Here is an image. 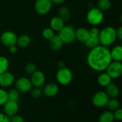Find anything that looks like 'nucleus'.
Segmentation results:
<instances>
[{"instance_id":"obj_1","label":"nucleus","mask_w":122,"mask_h":122,"mask_svg":"<svg viewBox=\"0 0 122 122\" xmlns=\"http://www.w3.org/2000/svg\"><path fill=\"white\" fill-rule=\"evenodd\" d=\"M86 61L89 66L94 71L103 72L106 71L109 64L112 61L110 50L108 47L98 45L91 49L88 53Z\"/></svg>"},{"instance_id":"obj_2","label":"nucleus","mask_w":122,"mask_h":122,"mask_svg":"<svg viewBox=\"0 0 122 122\" xmlns=\"http://www.w3.org/2000/svg\"><path fill=\"white\" fill-rule=\"evenodd\" d=\"M116 29L111 26L104 27L99 31V44L106 47L112 46L117 40Z\"/></svg>"},{"instance_id":"obj_3","label":"nucleus","mask_w":122,"mask_h":122,"mask_svg":"<svg viewBox=\"0 0 122 122\" xmlns=\"http://www.w3.org/2000/svg\"><path fill=\"white\" fill-rule=\"evenodd\" d=\"M86 17L88 23L90 25L97 26L103 22L104 15V12L99 9L97 7H92L88 11Z\"/></svg>"},{"instance_id":"obj_4","label":"nucleus","mask_w":122,"mask_h":122,"mask_svg":"<svg viewBox=\"0 0 122 122\" xmlns=\"http://www.w3.org/2000/svg\"><path fill=\"white\" fill-rule=\"evenodd\" d=\"M56 79L58 84L60 85H69L73 80V73L69 68L66 66L59 69L56 74Z\"/></svg>"},{"instance_id":"obj_5","label":"nucleus","mask_w":122,"mask_h":122,"mask_svg":"<svg viewBox=\"0 0 122 122\" xmlns=\"http://www.w3.org/2000/svg\"><path fill=\"white\" fill-rule=\"evenodd\" d=\"M64 44H71L75 39V29L71 24L65 25L63 29L59 31L58 34Z\"/></svg>"},{"instance_id":"obj_6","label":"nucleus","mask_w":122,"mask_h":122,"mask_svg":"<svg viewBox=\"0 0 122 122\" xmlns=\"http://www.w3.org/2000/svg\"><path fill=\"white\" fill-rule=\"evenodd\" d=\"M106 71L107 74L112 78V79H119L122 75V62L112 61L107 66Z\"/></svg>"},{"instance_id":"obj_7","label":"nucleus","mask_w":122,"mask_h":122,"mask_svg":"<svg viewBox=\"0 0 122 122\" xmlns=\"http://www.w3.org/2000/svg\"><path fill=\"white\" fill-rule=\"evenodd\" d=\"M15 89L18 90L20 93H27L31 91L32 89V84L30 81V79L21 76L15 80L14 82Z\"/></svg>"},{"instance_id":"obj_8","label":"nucleus","mask_w":122,"mask_h":122,"mask_svg":"<svg viewBox=\"0 0 122 122\" xmlns=\"http://www.w3.org/2000/svg\"><path fill=\"white\" fill-rule=\"evenodd\" d=\"M53 4L51 0H36L34 9L40 15L47 14L51 9Z\"/></svg>"},{"instance_id":"obj_9","label":"nucleus","mask_w":122,"mask_h":122,"mask_svg":"<svg viewBox=\"0 0 122 122\" xmlns=\"http://www.w3.org/2000/svg\"><path fill=\"white\" fill-rule=\"evenodd\" d=\"M109 99V97L105 92H97L92 97V104L97 108H103L107 107Z\"/></svg>"},{"instance_id":"obj_10","label":"nucleus","mask_w":122,"mask_h":122,"mask_svg":"<svg viewBox=\"0 0 122 122\" xmlns=\"http://www.w3.org/2000/svg\"><path fill=\"white\" fill-rule=\"evenodd\" d=\"M17 35L11 31H6L3 32L0 36V41L1 44L6 46L9 47L11 46H14L16 44Z\"/></svg>"},{"instance_id":"obj_11","label":"nucleus","mask_w":122,"mask_h":122,"mask_svg":"<svg viewBox=\"0 0 122 122\" xmlns=\"http://www.w3.org/2000/svg\"><path fill=\"white\" fill-rule=\"evenodd\" d=\"M30 81L32 86L41 88L46 82V76L44 74L39 70H36L33 74H31Z\"/></svg>"},{"instance_id":"obj_12","label":"nucleus","mask_w":122,"mask_h":122,"mask_svg":"<svg viewBox=\"0 0 122 122\" xmlns=\"http://www.w3.org/2000/svg\"><path fill=\"white\" fill-rule=\"evenodd\" d=\"M15 80L14 75L7 71L0 74V86L3 89L9 88L14 84Z\"/></svg>"},{"instance_id":"obj_13","label":"nucleus","mask_w":122,"mask_h":122,"mask_svg":"<svg viewBox=\"0 0 122 122\" xmlns=\"http://www.w3.org/2000/svg\"><path fill=\"white\" fill-rule=\"evenodd\" d=\"M19 111V104L18 102L8 100L3 105V113H4L9 117H11L16 114Z\"/></svg>"},{"instance_id":"obj_14","label":"nucleus","mask_w":122,"mask_h":122,"mask_svg":"<svg viewBox=\"0 0 122 122\" xmlns=\"http://www.w3.org/2000/svg\"><path fill=\"white\" fill-rule=\"evenodd\" d=\"M43 94L47 97H54L56 96L59 92V88L58 84L56 83H49L47 84L42 90Z\"/></svg>"},{"instance_id":"obj_15","label":"nucleus","mask_w":122,"mask_h":122,"mask_svg":"<svg viewBox=\"0 0 122 122\" xmlns=\"http://www.w3.org/2000/svg\"><path fill=\"white\" fill-rule=\"evenodd\" d=\"M89 37V29L85 27H79L75 29V39L84 43Z\"/></svg>"},{"instance_id":"obj_16","label":"nucleus","mask_w":122,"mask_h":122,"mask_svg":"<svg viewBox=\"0 0 122 122\" xmlns=\"http://www.w3.org/2000/svg\"><path fill=\"white\" fill-rule=\"evenodd\" d=\"M50 28L54 31H60L65 26V22L58 16L52 17L49 22Z\"/></svg>"},{"instance_id":"obj_17","label":"nucleus","mask_w":122,"mask_h":122,"mask_svg":"<svg viewBox=\"0 0 122 122\" xmlns=\"http://www.w3.org/2000/svg\"><path fill=\"white\" fill-rule=\"evenodd\" d=\"M49 43L50 48L55 51H59L64 45V42L58 34H55L51 39H50L49 40Z\"/></svg>"},{"instance_id":"obj_18","label":"nucleus","mask_w":122,"mask_h":122,"mask_svg":"<svg viewBox=\"0 0 122 122\" xmlns=\"http://www.w3.org/2000/svg\"><path fill=\"white\" fill-rule=\"evenodd\" d=\"M105 92L109 98H117L120 94L119 86L116 84L112 82H111L107 86H106Z\"/></svg>"},{"instance_id":"obj_19","label":"nucleus","mask_w":122,"mask_h":122,"mask_svg":"<svg viewBox=\"0 0 122 122\" xmlns=\"http://www.w3.org/2000/svg\"><path fill=\"white\" fill-rule=\"evenodd\" d=\"M110 54L112 61H122V45H117L110 50Z\"/></svg>"},{"instance_id":"obj_20","label":"nucleus","mask_w":122,"mask_h":122,"mask_svg":"<svg viewBox=\"0 0 122 122\" xmlns=\"http://www.w3.org/2000/svg\"><path fill=\"white\" fill-rule=\"evenodd\" d=\"M111 82H112V79L107 72L101 73L97 77V83L102 87L107 86Z\"/></svg>"},{"instance_id":"obj_21","label":"nucleus","mask_w":122,"mask_h":122,"mask_svg":"<svg viewBox=\"0 0 122 122\" xmlns=\"http://www.w3.org/2000/svg\"><path fill=\"white\" fill-rule=\"evenodd\" d=\"M31 43V38L27 34H21V36L17 37L16 44L19 47L26 48Z\"/></svg>"},{"instance_id":"obj_22","label":"nucleus","mask_w":122,"mask_h":122,"mask_svg":"<svg viewBox=\"0 0 122 122\" xmlns=\"http://www.w3.org/2000/svg\"><path fill=\"white\" fill-rule=\"evenodd\" d=\"M58 16H59L64 22L69 21L71 18V11L69 9L65 6L60 7L58 10Z\"/></svg>"},{"instance_id":"obj_23","label":"nucleus","mask_w":122,"mask_h":122,"mask_svg":"<svg viewBox=\"0 0 122 122\" xmlns=\"http://www.w3.org/2000/svg\"><path fill=\"white\" fill-rule=\"evenodd\" d=\"M99 122H114V117L113 114V112L109 110H107L103 112L99 117Z\"/></svg>"},{"instance_id":"obj_24","label":"nucleus","mask_w":122,"mask_h":122,"mask_svg":"<svg viewBox=\"0 0 122 122\" xmlns=\"http://www.w3.org/2000/svg\"><path fill=\"white\" fill-rule=\"evenodd\" d=\"M84 44L86 47L89 49H93L98 45H99V36H89L88 39L84 42Z\"/></svg>"},{"instance_id":"obj_25","label":"nucleus","mask_w":122,"mask_h":122,"mask_svg":"<svg viewBox=\"0 0 122 122\" xmlns=\"http://www.w3.org/2000/svg\"><path fill=\"white\" fill-rule=\"evenodd\" d=\"M107 107H108L109 111L114 112L120 108V102L117 98H109Z\"/></svg>"},{"instance_id":"obj_26","label":"nucleus","mask_w":122,"mask_h":122,"mask_svg":"<svg viewBox=\"0 0 122 122\" xmlns=\"http://www.w3.org/2000/svg\"><path fill=\"white\" fill-rule=\"evenodd\" d=\"M112 6V2L110 0H99L97 4V7L102 11H108Z\"/></svg>"},{"instance_id":"obj_27","label":"nucleus","mask_w":122,"mask_h":122,"mask_svg":"<svg viewBox=\"0 0 122 122\" xmlns=\"http://www.w3.org/2000/svg\"><path fill=\"white\" fill-rule=\"evenodd\" d=\"M9 66V59L4 56H0V74L8 71Z\"/></svg>"},{"instance_id":"obj_28","label":"nucleus","mask_w":122,"mask_h":122,"mask_svg":"<svg viewBox=\"0 0 122 122\" xmlns=\"http://www.w3.org/2000/svg\"><path fill=\"white\" fill-rule=\"evenodd\" d=\"M7 94H8V100L16 102H19L20 97V92L16 89H11L9 92H7Z\"/></svg>"},{"instance_id":"obj_29","label":"nucleus","mask_w":122,"mask_h":122,"mask_svg":"<svg viewBox=\"0 0 122 122\" xmlns=\"http://www.w3.org/2000/svg\"><path fill=\"white\" fill-rule=\"evenodd\" d=\"M54 35H55V31L54 30H52L50 27L44 28L42 31V36L46 40H49Z\"/></svg>"},{"instance_id":"obj_30","label":"nucleus","mask_w":122,"mask_h":122,"mask_svg":"<svg viewBox=\"0 0 122 122\" xmlns=\"http://www.w3.org/2000/svg\"><path fill=\"white\" fill-rule=\"evenodd\" d=\"M8 101V94L7 91L5 89L0 88V107H3V105Z\"/></svg>"},{"instance_id":"obj_31","label":"nucleus","mask_w":122,"mask_h":122,"mask_svg":"<svg viewBox=\"0 0 122 122\" xmlns=\"http://www.w3.org/2000/svg\"><path fill=\"white\" fill-rule=\"evenodd\" d=\"M30 94H31V96L33 98H34V99H39V98H40L42 96L43 92H42V89L41 88L34 87V88H32L31 89Z\"/></svg>"},{"instance_id":"obj_32","label":"nucleus","mask_w":122,"mask_h":122,"mask_svg":"<svg viewBox=\"0 0 122 122\" xmlns=\"http://www.w3.org/2000/svg\"><path fill=\"white\" fill-rule=\"evenodd\" d=\"M24 70L28 74L31 75L36 70V66L34 63H31V62L27 63L24 66Z\"/></svg>"},{"instance_id":"obj_33","label":"nucleus","mask_w":122,"mask_h":122,"mask_svg":"<svg viewBox=\"0 0 122 122\" xmlns=\"http://www.w3.org/2000/svg\"><path fill=\"white\" fill-rule=\"evenodd\" d=\"M113 114H114V119L117 120V121H122V109L121 108L117 109V110L113 112Z\"/></svg>"},{"instance_id":"obj_34","label":"nucleus","mask_w":122,"mask_h":122,"mask_svg":"<svg viewBox=\"0 0 122 122\" xmlns=\"http://www.w3.org/2000/svg\"><path fill=\"white\" fill-rule=\"evenodd\" d=\"M89 36H99V29L97 26H93L90 29H89Z\"/></svg>"},{"instance_id":"obj_35","label":"nucleus","mask_w":122,"mask_h":122,"mask_svg":"<svg viewBox=\"0 0 122 122\" xmlns=\"http://www.w3.org/2000/svg\"><path fill=\"white\" fill-rule=\"evenodd\" d=\"M10 122H24V119L21 116L16 114L10 117Z\"/></svg>"},{"instance_id":"obj_36","label":"nucleus","mask_w":122,"mask_h":122,"mask_svg":"<svg viewBox=\"0 0 122 122\" xmlns=\"http://www.w3.org/2000/svg\"><path fill=\"white\" fill-rule=\"evenodd\" d=\"M0 122H10V117L6 116L4 113L0 112Z\"/></svg>"},{"instance_id":"obj_37","label":"nucleus","mask_w":122,"mask_h":122,"mask_svg":"<svg viewBox=\"0 0 122 122\" xmlns=\"http://www.w3.org/2000/svg\"><path fill=\"white\" fill-rule=\"evenodd\" d=\"M116 34H117V39H119V41L122 40V26H119L117 30H116Z\"/></svg>"},{"instance_id":"obj_38","label":"nucleus","mask_w":122,"mask_h":122,"mask_svg":"<svg viewBox=\"0 0 122 122\" xmlns=\"http://www.w3.org/2000/svg\"><path fill=\"white\" fill-rule=\"evenodd\" d=\"M9 48V51L11 54H16V51H17V46L16 45H14V46H11Z\"/></svg>"},{"instance_id":"obj_39","label":"nucleus","mask_w":122,"mask_h":122,"mask_svg":"<svg viewBox=\"0 0 122 122\" xmlns=\"http://www.w3.org/2000/svg\"><path fill=\"white\" fill-rule=\"evenodd\" d=\"M51 1L52 4L55 5H61L65 1V0H51Z\"/></svg>"},{"instance_id":"obj_40","label":"nucleus","mask_w":122,"mask_h":122,"mask_svg":"<svg viewBox=\"0 0 122 122\" xmlns=\"http://www.w3.org/2000/svg\"><path fill=\"white\" fill-rule=\"evenodd\" d=\"M58 67H59V69H61V68H64V67H65V62L64 61H59V62H58Z\"/></svg>"}]
</instances>
